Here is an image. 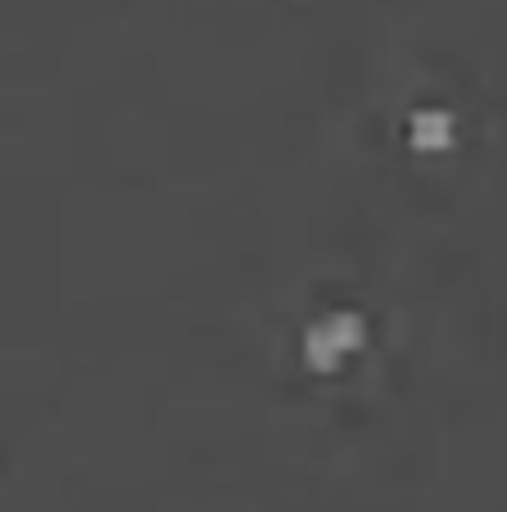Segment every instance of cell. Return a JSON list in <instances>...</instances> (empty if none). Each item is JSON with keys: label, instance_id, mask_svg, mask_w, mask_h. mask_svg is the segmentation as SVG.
I'll return each mask as SVG.
<instances>
[{"label": "cell", "instance_id": "obj_3", "mask_svg": "<svg viewBox=\"0 0 507 512\" xmlns=\"http://www.w3.org/2000/svg\"><path fill=\"white\" fill-rule=\"evenodd\" d=\"M304 363L313 372H335V368H340V349H335V340L326 336L322 322H317V327H308V336H304Z\"/></svg>", "mask_w": 507, "mask_h": 512}, {"label": "cell", "instance_id": "obj_1", "mask_svg": "<svg viewBox=\"0 0 507 512\" xmlns=\"http://www.w3.org/2000/svg\"><path fill=\"white\" fill-rule=\"evenodd\" d=\"M408 136L417 150H444L453 141V118L440 114V109H421V114H412Z\"/></svg>", "mask_w": 507, "mask_h": 512}, {"label": "cell", "instance_id": "obj_2", "mask_svg": "<svg viewBox=\"0 0 507 512\" xmlns=\"http://www.w3.org/2000/svg\"><path fill=\"white\" fill-rule=\"evenodd\" d=\"M322 327H326V336L335 340V349H340V354H354V349L367 345V322L358 318V313H331Z\"/></svg>", "mask_w": 507, "mask_h": 512}]
</instances>
